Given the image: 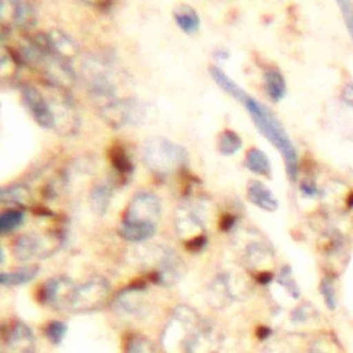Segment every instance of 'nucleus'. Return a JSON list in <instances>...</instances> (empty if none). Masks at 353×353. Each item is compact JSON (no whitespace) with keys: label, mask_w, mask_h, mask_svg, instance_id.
Wrapping results in <instances>:
<instances>
[{"label":"nucleus","mask_w":353,"mask_h":353,"mask_svg":"<svg viewBox=\"0 0 353 353\" xmlns=\"http://www.w3.org/2000/svg\"><path fill=\"white\" fill-rule=\"evenodd\" d=\"M208 243V239L205 234H200V236H196L193 239H189L186 241V248L192 252H200Z\"/></svg>","instance_id":"nucleus-36"},{"label":"nucleus","mask_w":353,"mask_h":353,"mask_svg":"<svg viewBox=\"0 0 353 353\" xmlns=\"http://www.w3.org/2000/svg\"><path fill=\"white\" fill-rule=\"evenodd\" d=\"M39 273V268L36 265H28L18 268L14 272H3L0 274V283L3 287H14V285H21L32 281Z\"/></svg>","instance_id":"nucleus-22"},{"label":"nucleus","mask_w":353,"mask_h":353,"mask_svg":"<svg viewBox=\"0 0 353 353\" xmlns=\"http://www.w3.org/2000/svg\"><path fill=\"white\" fill-rule=\"evenodd\" d=\"M125 353H153V349L146 338L132 336L127 343Z\"/></svg>","instance_id":"nucleus-32"},{"label":"nucleus","mask_w":353,"mask_h":353,"mask_svg":"<svg viewBox=\"0 0 353 353\" xmlns=\"http://www.w3.org/2000/svg\"><path fill=\"white\" fill-rule=\"evenodd\" d=\"M22 101L39 125L43 128H55L52 106L36 87L22 85Z\"/></svg>","instance_id":"nucleus-8"},{"label":"nucleus","mask_w":353,"mask_h":353,"mask_svg":"<svg viewBox=\"0 0 353 353\" xmlns=\"http://www.w3.org/2000/svg\"><path fill=\"white\" fill-rule=\"evenodd\" d=\"M346 204H347L349 207H352V208H353V192H350V193L347 194V199H346Z\"/></svg>","instance_id":"nucleus-41"},{"label":"nucleus","mask_w":353,"mask_h":353,"mask_svg":"<svg viewBox=\"0 0 353 353\" xmlns=\"http://www.w3.org/2000/svg\"><path fill=\"white\" fill-rule=\"evenodd\" d=\"M186 268L179 255L174 252L172 250H164L157 268L153 273V280L160 285H174L176 284L182 276L185 274Z\"/></svg>","instance_id":"nucleus-9"},{"label":"nucleus","mask_w":353,"mask_h":353,"mask_svg":"<svg viewBox=\"0 0 353 353\" xmlns=\"http://www.w3.org/2000/svg\"><path fill=\"white\" fill-rule=\"evenodd\" d=\"M263 83L266 94L273 102H279L284 98L287 85L283 74L277 69H266L263 73Z\"/></svg>","instance_id":"nucleus-20"},{"label":"nucleus","mask_w":353,"mask_h":353,"mask_svg":"<svg viewBox=\"0 0 353 353\" xmlns=\"http://www.w3.org/2000/svg\"><path fill=\"white\" fill-rule=\"evenodd\" d=\"M46 252H51L47 248V243L37 234L28 233L22 234L15 240L14 244V255L18 261H28L34 255H44Z\"/></svg>","instance_id":"nucleus-13"},{"label":"nucleus","mask_w":353,"mask_h":353,"mask_svg":"<svg viewBox=\"0 0 353 353\" xmlns=\"http://www.w3.org/2000/svg\"><path fill=\"white\" fill-rule=\"evenodd\" d=\"M247 197L248 200L256 205L258 208L273 212L279 208L277 197L273 194V192L261 181L252 179L247 185Z\"/></svg>","instance_id":"nucleus-14"},{"label":"nucleus","mask_w":353,"mask_h":353,"mask_svg":"<svg viewBox=\"0 0 353 353\" xmlns=\"http://www.w3.org/2000/svg\"><path fill=\"white\" fill-rule=\"evenodd\" d=\"M142 161L159 176L178 172L188 163V150L164 137H149L142 142Z\"/></svg>","instance_id":"nucleus-3"},{"label":"nucleus","mask_w":353,"mask_h":353,"mask_svg":"<svg viewBox=\"0 0 353 353\" xmlns=\"http://www.w3.org/2000/svg\"><path fill=\"white\" fill-rule=\"evenodd\" d=\"M11 19L12 23L21 29H29L36 23V11L30 3L11 1Z\"/></svg>","instance_id":"nucleus-18"},{"label":"nucleus","mask_w":353,"mask_h":353,"mask_svg":"<svg viewBox=\"0 0 353 353\" xmlns=\"http://www.w3.org/2000/svg\"><path fill=\"white\" fill-rule=\"evenodd\" d=\"M244 165L248 171L258 174V175H263L270 178L272 175V164L269 157L266 156L265 152H262L261 149L252 148L247 152L245 160H244Z\"/></svg>","instance_id":"nucleus-21"},{"label":"nucleus","mask_w":353,"mask_h":353,"mask_svg":"<svg viewBox=\"0 0 353 353\" xmlns=\"http://www.w3.org/2000/svg\"><path fill=\"white\" fill-rule=\"evenodd\" d=\"M66 331H68V327L62 321L54 320L46 327V335L52 343H59L63 339V336L66 335Z\"/></svg>","instance_id":"nucleus-31"},{"label":"nucleus","mask_w":353,"mask_h":353,"mask_svg":"<svg viewBox=\"0 0 353 353\" xmlns=\"http://www.w3.org/2000/svg\"><path fill=\"white\" fill-rule=\"evenodd\" d=\"M110 294V285L103 277H92L76 287L70 310L91 312L101 309Z\"/></svg>","instance_id":"nucleus-5"},{"label":"nucleus","mask_w":353,"mask_h":353,"mask_svg":"<svg viewBox=\"0 0 353 353\" xmlns=\"http://www.w3.org/2000/svg\"><path fill=\"white\" fill-rule=\"evenodd\" d=\"M256 279H258V281H259L261 284H269V283L272 281V274L268 273V272H266V273H261Z\"/></svg>","instance_id":"nucleus-39"},{"label":"nucleus","mask_w":353,"mask_h":353,"mask_svg":"<svg viewBox=\"0 0 353 353\" xmlns=\"http://www.w3.org/2000/svg\"><path fill=\"white\" fill-rule=\"evenodd\" d=\"M313 313H314L313 307H312L310 305L305 303V305H302V306L296 307V309L292 312L291 319H292V321H294V323H302V321L309 320V319L313 316Z\"/></svg>","instance_id":"nucleus-34"},{"label":"nucleus","mask_w":353,"mask_h":353,"mask_svg":"<svg viewBox=\"0 0 353 353\" xmlns=\"http://www.w3.org/2000/svg\"><path fill=\"white\" fill-rule=\"evenodd\" d=\"M256 335L259 339H266L269 335H270V330L269 328H265V327H261L258 331H256Z\"/></svg>","instance_id":"nucleus-40"},{"label":"nucleus","mask_w":353,"mask_h":353,"mask_svg":"<svg viewBox=\"0 0 353 353\" xmlns=\"http://www.w3.org/2000/svg\"><path fill=\"white\" fill-rule=\"evenodd\" d=\"M25 219V212L22 210H6L0 215V233L8 234L17 230Z\"/></svg>","instance_id":"nucleus-26"},{"label":"nucleus","mask_w":353,"mask_h":353,"mask_svg":"<svg viewBox=\"0 0 353 353\" xmlns=\"http://www.w3.org/2000/svg\"><path fill=\"white\" fill-rule=\"evenodd\" d=\"M277 283L284 287L287 290V292L294 298V299H298L301 296V290H299V285L296 284L294 276H292V270L288 265H284L279 274H277Z\"/></svg>","instance_id":"nucleus-29"},{"label":"nucleus","mask_w":353,"mask_h":353,"mask_svg":"<svg viewBox=\"0 0 353 353\" xmlns=\"http://www.w3.org/2000/svg\"><path fill=\"white\" fill-rule=\"evenodd\" d=\"M199 314L189 306H178L168 320L163 332V347L167 353H185L186 345L199 330Z\"/></svg>","instance_id":"nucleus-4"},{"label":"nucleus","mask_w":353,"mask_h":353,"mask_svg":"<svg viewBox=\"0 0 353 353\" xmlns=\"http://www.w3.org/2000/svg\"><path fill=\"white\" fill-rule=\"evenodd\" d=\"M47 34L51 43L52 52L57 54L59 58L70 61V58H73L77 54V44L65 32L55 29Z\"/></svg>","instance_id":"nucleus-17"},{"label":"nucleus","mask_w":353,"mask_h":353,"mask_svg":"<svg viewBox=\"0 0 353 353\" xmlns=\"http://www.w3.org/2000/svg\"><path fill=\"white\" fill-rule=\"evenodd\" d=\"M234 223H236V216H234V215L228 214V215H225V216L221 219L219 228H221L222 230H229V229H232V228H233V225H234Z\"/></svg>","instance_id":"nucleus-38"},{"label":"nucleus","mask_w":353,"mask_h":353,"mask_svg":"<svg viewBox=\"0 0 353 353\" xmlns=\"http://www.w3.org/2000/svg\"><path fill=\"white\" fill-rule=\"evenodd\" d=\"M84 69H87V68H84ZM85 76H87L85 79L88 83V90L94 98L106 99L105 103L114 101L116 87H114L112 79L109 77V73L102 66H97L94 70L85 72Z\"/></svg>","instance_id":"nucleus-11"},{"label":"nucleus","mask_w":353,"mask_h":353,"mask_svg":"<svg viewBox=\"0 0 353 353\" xmlns=\"http://www.w3.org/2000/svg\"><path fill=\"white\" fill-rule=\"evenodd\" d=\"M143 114L145 109L137 99H114L101 106V116L114 128L138 124Z\"/></svg>","instance_id":"nucleus-6"},{"label":"nucleus","mask_w":353,"mask_h":353,"mask_svg":"<svg viewBox=\"0 0 353 353\" xmlns=\"http://www.w3.org/2000/svg\"><path fill=\"white\" fill-rule=\"evenodd\" d=\"M0 200L3 203H12L18 205H26L32 200V193L28 186L15 183L11 186H4L0 192Z\"/></svg>","instance_id":"nucleus-25"},{"label":"nucleus","mask_w":353,"mask_h":353,"mask_svg":"<svg viewBox=\"0 0 353 353\" xmlns=\"http://www.w3.org/2000/svg\"><path fill=\"white\" fill-rule=\"evenodd\" d=\"M174 19L186 34H193L200 26V18L196 10L188 4H179L174 8Z\"/></svg>","instance_id":"nucleus-19"},{"label":"nucleus","mask_w":353,"mask_h":353,"mask_svg":"<svg viewBox=\"0 0 353 353\" xmlns=\"http://www.w3.org/2000/svg\"><path fill=\"white\" fill-rule=\"evenodd\" d=\"M232 298L233 294L229 277L226 274H218L208 288V301L215 307H225L232 302Z\"/></svg>","instance_id":"nucleus-16"},{"label":"nucleus","mask_w":353,"mask_h":353,"mask_svg":"<svg viewBox=\"0 0 353 353\" xmlns=\"http://www.w3.org/2000/svg\"><path fill=\"white\" fill-rule=\"evenodd\" d=\"M112 200V186L108 182H99L97 183L90 194V201L92 210L102 215L108 211L109 204Z\"/></svg>","instance_id":"nucleus-24"},{"label":"nucleus","mask_w":353,"mask_h":353,"mask_svg":"<svg viewBox=\"0 0 353 353\" xmlns=\"http://www.w3.org/2000/svg\"><path fill=\"white\" fill-rule=\"evenodd\" d=\"M76 284L72 281V279L66 276H57L50 280H47L41 290H40V298L44 305L62 310L69 309L73 302V296L76 292Z\"/></svg>","instance_id":"nucleus-7"},{"label":"nucleus","mask_w":353,"mask_h":353,"mask_svg":"<svg viewBox=\"0 0 353 353\" xmlns=\"http://www.w3.org/2000/svg\"><path fill=\"white\" fill-rule=\"evenodd\" d=\"M342 101L347 106L353 108V83H347L342 90Z\"/></svg>","instance_id":"nucleus-37"},{"label":"nucleus","mask_w":353,"mask_h":353,"mask_svg":"<svg viewBox=\"0 0 353 353\" xmlns=\"http://www.w3.org/2000/svg\"><path fill=\"white\" fill-rule=\"evenodd\" d=\"M175 228L181 234H190L193 232H204V221L194 207H185L179 208L176 218H175Z\"/></svg>","instance_id":"nucleus-15"},{"label":"nucleus","mask_w":353,"mask_h":353,"mask_svg":"<svg viewBox=\"0 0 353 353\" xmlns=\"http://www.w3.org/2000/svg\"><path fill=\"white\" fill-rule=\"evenodd\" d=\"M320 292L323 295L324 303L330 310H335L338 301H336V291L334 285V280L331 277H324L320 283Z\"/></svg>","instance_id":"nucleus-30"},{"label":"nucleus","mask_w":353,"mask_h":353,"mask_svg":"<svg viewBox=\"0 0 353 353\" xmlns=\"http://www.w3.org/2000/svg\"><path fill=\"white\" fill-rule=\"evenodd\" d=\"M338 6L341 8L346 29L353 40V3L352 1H338Z\"/></svg>","instance_id":"nucleus-33"},{"label":"nucleus","mask_w":353,"mask_h":353,"mask_svg":"<svg viewBox=\"0 0 353 353\" xmlns=\"http://www.w3.org/2000/svg\"><path fill=\"white\" fill-rule=\"evenodd\" d=\"M210 73H211V77L214 79V81L225 91L228 92L230 97H233L234 99H237L239 102H243L244 98L248 95L240 85H237L222 69L216 68V66H212L210 68Z\"/></svg>","instance_id":"nucleus-23"},{"label":"nucleus","mask_w":353,"mask_h":353,"mask_svg":"<svg viewBox=\"0 0 353 353\" xmlns=\"http://www.w3.org/2000/svg\"><path fill=\"white\" fill-rule=\"evenodd\" d=\"M241 103L245 106L259 132L283 154L287 175L291 181H295L299 168L298 152L281 121L274 116V113L268 106H265L263 103H261L250 95H247Z\"/></svg>","instance_id":"nucleus-2"},{"label":"nucleus","mask_w":353,"mask_h":353,"mask_svg":"<svg viewBox=\"0 0 353 353\" xmlns=\"http://www.w3.org/2000/svg\"><path fill=\"white\" fill-rule=\"evenodd\" d=\"M301 193L305 196V197H317L320 194V189L319 186L316 185L314 181L312 179H303L301 182Z\"/></svg>","instance_id":"nucleus-35"},{"label":"nucleus","mask_w":353,"mask_h":353,"mask_svg":"<svg viewBox=\"0 0 353 353\" xmlns=\"http://www.w3.org/2000/svg\"><path fill=\"white\" fill-rule=\"evenodd\" d=\"M109 159L114 167V170L120 174V175H124V176H128L132 170H134V165L128 157V154L125 153V150L120 146H114L112 150H110V154H109Z\"/></svg>","instance_id":"nucleus-28"},{"label":"nucleus","mask_w":353,"mask_h":353,"mask_svg":"<svg viewBox=\"0 0 353 353\" xmlns=\"http://www.w3.org/2000/svg\"><path fill=\"white\" fill-rule=\"evenodd\" d=\"M161 215L160 200L150 192L132 196L119 226V234L131 243H141L154 236Z\"/></svg>","instance_id":"nucleus-1"},{"label":"nucleus","mask_w":353,"mask_h":353,"mask_svg":"<svg viewBox=\"0 0 353 353\" xmlns=\"http://www.w3.org/2000/svg\"><path fill=\"white\" fill-rule=\"evenodd\" d=\"M116 310L124 314H138L143 310V285H131L123 290L113 301Z\"/></svg>","instance_id":"nucleus-12"},{"label":"nucleus","mask_w":353,"mask_h":353,"mask_svg":"<svg viewBox=\"0 0 353 353\" xmlns=\"http://www.w3.org/2000/svg\"><path fill=\"white\" fill-rule=\"evenodd\" d=\"M243 145L241 138L232 130H225L218 139V150L223 156H230L234 154L236 152L240 150Z\"/></svg>","instance_id":"nucleus-27"},{"label":"nucleus","mask_w":353,"mask_h":353,"mask_svg":"<svg viewBox=\"0 0 353 353\" xmlns=\"http://www.w3.org/2000/svg\"><path fill=\"white\" fill-rule=\"evenodd\" d=\"M6 347L8 353H34V335L26 324L17 321L7 331Z\"/></svg>","instance_id":"nucleus-10"}]
</instances>
